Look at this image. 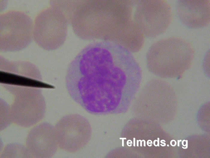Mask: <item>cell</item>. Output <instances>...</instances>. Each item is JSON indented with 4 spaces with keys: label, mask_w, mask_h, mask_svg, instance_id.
<instances>
[{
    "label": "cell",
    "mask_w": 210,
    "mask_h": 158,
    "mask_svg": "<svg viewBox=\"0 0 210 158\" xmlns=\"http://www.w3.org/2000/svg\"><path fill=\"white\" fill-rule=\"evenodd\" d=\"M142 79L141 69L130 51L104 40L88 44L77 54L69 65L65 83L74 101L97 114L116 111L123 99L127 102L131 97Z\"/></svg>",
    "instance_id": "cell-1"
},
{
    "label": "cell",
    "mask_w": 210,
    "mask_h": 158,
    "mask_svg": "<svg viewBox=\"0 0 210 158\" xmlns=\"http://www.w3.org/2000/svg\"><path fill=\"white\" fill-rule=\"evenodd\" d=\"M134 11L132 0L101 1L94 16L98 38L115 42L127 49L132 48L140 34Z\"/></svg>",
    "instance_id": "cell-2"
},
{
    "label": "cell",
    "mask_w": 210,
    "mask_h": 158,
    "mask_svg": "<svg viewBox=\"0 0 210 158\" xmlns=\"http://www.w3.org/2000/svg\"><path fill=\"white\" fill-rule=\"evenodd\" d=\"M194 53L191 44L184 39L175 37L162 39L149 48L146 56L147 67L160 77L180 79L191 67Z\"/></svg>",
    "instance_id": "cell-3"
},
{
    "label": "cell",
    "mask_w": 210,
    "mask_h": 158,
    "mask_svg": "<svg viewBox=\"0 0 210 158\" xmlns=\"http://www.w3.org/2000/svg\"><path fill=\"white\" fill-rule=\"evenodd\" d=\"M36 16L33 28L35 42L46 50L59 47L67 35L68 21L62 9L54 2Z\"/></svg>",
    "instance_id": "cell-4"
},
{
    "label": "cell",
    "mask_w": 210,
    "mask_h": 158,
    "mask_svg": "<svg viewBox=\"0 0 210 158\" xmlns=\"http://www.w3.org/2000/svg\"><path fill=\"white\" fill-rule=\"evenodd\" d=\"M32 19L25 12L10 10L0 15V49L2 51H18L32 40Z\"/></svg>",
    "instance_id": "cell-5"
},
{
    "label": "cell",
    "mask_w": 210,
    "mask_h": 158,
    "mask_svg": "<svg viewBox=\"0 0 210 158\" xmlns=\"http://www.w3.org/2000/svg\"><path fill=\"white\" fill-rule=\"evenodd\" d=\"M14 100L9 111L12 122L24 127L32 126L44 117L46 109L42 89L22 90L12 94Z\"/></svg>",
    "instance_id": "cell-6"
},
{
    "label": "cell",
    "mask_w": 210,
    "mask_h": 158,
    "mask_svg": "<svg viewBox=\"0 0 210 158\" xmlns=\"http://www.w3.org/2000/svg\"><path fill=\"white\" fill-rule=\"evenodd\" d=\"M135 20L144 35L154 37L164 32L172 20L170 4L164 0H138Z\"/></svg>",
    "instance_id": "cell-7"
},
{
    "label": "cell",
    "mask_w": 210,
    "mask_h": 158,
    "mask_svg": "<svg viewBox=\"0 0 210 158\" xmlns=\"http://www.w3.org/2000/svg\"><path fill=\"white\" fill-rule=\"evenodd\" d=\"M58 147L65 151L75 152L88 143L92 129L88 120L78 114L62 117L55 126Z\"/></svg>",
    "instance_id": "cell-8"
},
{
    "label": "cell",
    "mask_w": 210,
    "mask_h": 158,
    "mask_svg": "<svg viewBox=\"0 0 210 158\" xmlns=\"http://www.w3.org/2000/svg\"><path fill=\"white\" fill-rule=\"evenodd\" d=\"M2 64L0 83L10 93L22 89L39 88L48 86L42 81L38 68L26 62H10Z\"/></svg>",
    "instance_id": "cell-9"
},
{
    "label": "cell",
    "mask_w": 210,
    "mask_h": 158,
    "mask_svg": "<svg viewBox=\"0 0 210 158\" xmlns=\"http://www.w3.org/2000/svg\"><path fill=\"white\" fill-rule=\"evenodd\" d=\"M26 146L33 157H52L58 147L55 126L43 122L34 127L28 134Z\"/></svg>",
    "instance_id": "cell-10"
},
{
    "label": "cell",
    "mask_w": 210,
    "mask_h": 158,
    "mask_svg": "<svg viewBox=\"0 0 210 158\" xmlns=\"http://www.w3.org/2000/svg\"><path fill=\"white\" fill-rule=\"evenodd\" d=\"M176 8L181 21L188 27H201L210 22V0H178Z\"/></svg>",
    "instance_id": "cell-11"
},
{
    "label": "cell",
    "mask_w": 210,
    "mask_h": 158,
    "mask_svg": "<svg viewBox=\"0 0 210 158\" xmlns=\"http://www.w3.org/2000/svg\"><path fill=\"white\" fill-rule=\"evenodd\" d=\"M1 158H33L27 147L19 143L7 145L1 155Z\"/></svg>",
    "instance_id": "cell-12"
},
{
    "label": "cell",
    "mask_w": 210,
    "mask_h": 158,
    "mask_svg": "<svg viewBox=\"0 0 210 158\" xmlns=\"http://www.w3.org/2000/svg\"><path fill=\"white\" fill-rule=\"evenodd\" d=\"M186 144H185V147H182L184 149H187L188 147V140H186Z\"/></svg>",
    "instance_id": "cell-13"
},
{
    "label": "cell",
    "mask_w": 210,
    "mask_h": 158,
    "mask_svg": "<svg viewBox=\"0 0 210 158\" xmlns=\"http://www.w3.org/2000/svg\"><path fill=\"white\" fill-rule=\"evenodd\" d=\"M180 141H182V140H178V147H179V143Z\"/></svg>",
    "instance_id": "cell-14"
},
{
    "label": "cell",
    "mask_w": 210,
    "mask_h": 158,
    "mask_svg": "<svg viewBox=\"0 0 210 158\" xmlns=\"http://www.w3.org/2000/svg\"><path fill=\"white\" fill-rule=\"evenodd\" d=\"M186 141V140H183L182 141V144L183 146H184V147H185V145H184V141Z\"/></svg>",
    "instance_id": "cell-15"
},
{
    "label": "cell",
    "mask_w": 210,
    "mask_h": 158,
    "mask_svg": "<svg viewBox=\"0 0 210 158\" xmlns=\"http://www.w3.org/2000/svg\"><path fill=\"white\" fill-rule=\"evenodd\" d=\"M158 145H157V146H159V138H158Z\"/></svg>",
    "instance_id": "cell-16"
},
{
    "label": "cell",
    "mask_w": 210,
    "mask_h": 158,
    "mask_svg": "<svg viewBox=\"0 0 210 158\" xmlns=\"http://www.w3.org/2000/svg\"><path fill=\"white\" fill-rule=\"evenodd\" d=\"M160 142L163 144H164V145L165 146L166 145V144L165 143L162 142V141H160Z\"/></svg>",
    "instance_id": "cell-17"
},
{
    "label": "cell",
    "mask_w": 210,
    "mask_h": 158,
    "mask_svg": "<svg viewBox=\"0 0 210 158\" xmlns=\"http://www.w3.org/2000/svg\"><path fill=\"white\" fill-rule=\"evenodd\" d=\"M167 146L168 147H169V144H167Z\"/></svg>",
    "instance_id": "cell-18"
}]
</instances>
